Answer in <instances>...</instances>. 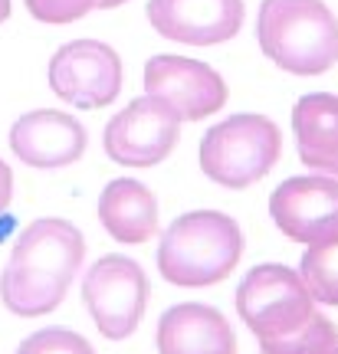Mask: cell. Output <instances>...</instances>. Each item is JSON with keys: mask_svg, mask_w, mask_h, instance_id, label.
<instances>
[{"mask_svg": "<svg viewBox=\"0 0 338 354\" xmlns=\"http://www.w3.org/2000/svg\"><path fill=\"white\" fill-rule=\"evenodd\" d=\"M82 259L86 240L75 223L60 216L33 220L17 236L10 259L0 272V299L20 318L50 315L63 305Z\"/></svg>", "mask_w": 338, "mask_h": 354, "instance_id": "6da1fadb", "label": "cell"}, {"mask_svg": "<svg viewBox=\"0 0 338 354\" xmlns=\"http://www.w3.org/2000/svg\"><path fill=\"white\" fill-rule=\"evenodd\" d=\"M256 39L292 76H322L338 63V20L322 0H263Z\"/></svg>", "mask_w": 338, "mask_h": 354, "instance_id": "7a4b0ae2", "label": "cell"}, {"mask_svg": "<svg viewBox=\"0 0 338 354\" xmlns=\"http://www.w3.org/2000/svg\"><path fill=\"white\" fill-rule=\"evenodd\" d=\"M243 256V233L233 216L220 210H190L164 230L158 269L168 282L201 289L226 279Z\"/></svg>", "mask_w": 338, "mask_h": 354, "instance_id": "3957f363", "label": "cell"}, {"mask_svg": "<svg viewBox=\"0 0 338 354\" xmlns=\"http://www.w3.org/2000/svg\"><path fill=\"white\" fill-rule=\"evenodd\" d=\"M283 154V135L266 115H230L204 135L201 171L226 190H243L263 180Z\"/></svg>", "mask_w": 338, "mask_h": 354, "instance_id": "277c9868", "label": "cell"}, {"mask_svg": "<svg viewBox=\"0 0 338 354\" xmlns=\"http://www.w3.org/2000/svg\"><path fill=\"white\" fill-rule=\"evenodd\" d=\"M237 312L247 328L260 338H286L299 331L315 312V299L296 269L279 263L256 266L237 289Z\"/></svg>", "mask_w": 338, "mask_h": 354, "instance_id": "5b68a950", "label": "cell"}, {"mask_svg": "<svg viewBox=\"0 0 338 354\" xmlns=\"http://www.w3.org/2000/svg\"><path fill=\"white\" fill-rule=\"evenodd\" d=\"M82 302L96 328L109 342H122L138 328L148 305V279L145 269L128 256H102L89 266L82 279Z\"/></svg>", "mask_w": 338, "mask_h": 354, "instance_id": "8992f818", "label": "cell"}, {"mask_svg": "<svg viewBox=\"0 0 338 354\" xmlns=\"http://www.w3.org/2000/svg\"><path fill=\"white\" fill-rule=\"evenodd\" d=\"M181 138V118L158 95H138L128 102L112 122L105 125L102 145L115 165L125 167H154L175 151Z\"/></svg>", "mask_w": 338, "mask_h": 354, "instance_id": "52a82bcc", "label": "cell"}, {"mask_svg": "<svg viewBox=\"0 0 338 354\" xmlns=\"http://www.w3.org/2000/svg\"><path fill=\"white\" fill-rule=\"evenodd\" d=\"M125 66L102 39H73L53 53L50 88L75 109H105L118 99Z\"/></svg>", "mask_w": 338, "mask_h": 354, "instance_id": "ba28073f", "label": "cell"}, {"mask_svg": "<svg viewBox=\"0 0 338 354\" xmlns=\"http://www.w3.org/2000/svg\"><path fill=\"white\" fill-rule=\"evenodd\" d=\"M269 216L289 240L319 246L338 236V180L335 177H289L269 197Z\"/></svg>", "mask_w": 338, "mask_h": 354, "instance_id": "9c48e42d", "label": "cell"}, {"mask_svg": "<svg viewBox=\"0 0 338 354\" xmlns=\"http://www.w3.org/2000/svg\"><path fill=\"white\" fill-rule=\"evenodd\" d=\"M145 92L164 99L181 122H201L226 105L220 73L188 56H154L145 63Z\"/></svg>", "mask_w": 338, "mask_h": 354, "instance_id": "30bf717a", "label": "cell"}, {"mask_svg": "<svg viewBox=\"0 0 338 354\" xmlns=\"http://www.w3.org/2000/svg\"><path fill=\"white\" fill-rule=\"evenodd\" d=\"M7 141L20 165L56 171V167L75 165L86 154L89 135L75 115L56 112V109H37L13 122Z\"/></svg>", "mask_w": 338, "mask_h": 354, "instance_id": "8fae6325", "label": "cell"}, {"mask_svg": "<svg viewBox=\"0 0 338 354\" xmlns=\"http://www.w3.org/2000/svg\"><path fill=\"white\" fill-rule=\"evenodd\" d=\"M154 33L188 46H217L240 33L243 0H148Z\"/></svg>", "mask_w": 338, "mask_h": 354, "instance_id": "7c38bea8", "label": "cell"}, {"mask_svg": "<svg viewBox=\"0 0 338 354\" xmlns=\"http://www.w3.org/2000/svg\"><path fill=\"white\" fill-rule=\"evenodd\" d=\"M161 354H237V335L217 308L184 302L168 308L158 322Z\"/></svg>", "mask_w": 338, "mask_h": 354, "instance_id": "4fadbf2b", "label": "cell"}, {"mask_svg": "<svg viewBox=\"0 0 338 354\" xmlns=\"http://www.w3.org/2000/svg\"><path fill=\"white\" fill-rule=\"evenodd\" d=\"M292 135L305 167L338 180V95L309 92L292 109Z\"/></svg>", "mask_w": 338, "mask_h": 354, "instance_id": "5bb4252c", "label": "cell"}, {"mask_svg": "<svg viewBox=\"0 0 338 354\" xmlns=\"http://www.w3.org/2000/svg\"><path fill=\"white\" fill-rule=\"evenodd\" d=\"M99 223L115 243H148L158 230V201L141 180H109L99 194Z\"/></svg>", "mask_w": 338, "mask_h": 354, "instance_id": "9a60e30c", "label": "cell"}, {"mask_svg": "<svg viewBox=\"0 0 338 354\" xmlns=\"http://www.w3.org/2000/svg\"><path fill=\"white\" fill-rule=\"evenodd\" d=\"M299 276L315 302L338 305V236L305 250L299 263Z\"/></svg>", "mask_w": 338, "mask_h": 354, "instance_id": "2e32d148", "label": "cell"}, {"mask_svg": "<svg viewBox=\"0 0 338 354\" xmlns=\"http://www.w3.org/2000/svg\"><path fill=\"white\" fill-rule=\"evenodd\" d=\"M338 344V331L326 315L312 312V318L302 325L299 331H292L286 338H269L260 342L263 354H332Z\"/></svg>", "mask_w": 338, "mask_h": 354, "instance_id": "e0dca14e", "label": "cell"}, {"mask_svg": "<svg viewBox=\"0 0 338 354\" xmlns=\"http://www.w3.org/2000/svg\"><path fill=\"white\" fill-rule=\"evenodd\" d=\"M17 354H96V348L69 328H39L20 342Z\"/></svg>", "mask_w": 338, "mask_h": 354, "instance_id": "ac0fdd59", "label": "cell"}, {"mask_svg": "<svg viewBox=\"0 0 338 354\" xmlns=\"http://www.w3.org/2000/svg\"><path fill=\"white\" fill-rule=\"evenodd\" d=\"M26 10L33 20L50 26H63L73 20H82L86 13H92L99 7V0H24Z\"/></svg>", "mask_w": 338, "mask_h": 354, "instance_id": "d6986e66", "label": "cell"}, {"mask_svg": "<svg viewBox=\"0 0 338 354\" xmlns=\"http://www.w3.org/2000/svg\"><path fill=\"white\" fill-rule=\"evenodd\" d=\"M10 197H13V171H10V165L0 158V214L10 207Z\"/></svg>", "mask_w": 338, "mask_h": 354, "instance_id": "ffe728a7", "label": "cell"}, {"mask_svg": "<svg viewBox=\"0 0 338 354\" xmlns=\"http://www.w3.org/2000/svg\"><path fill=\"white\" fill-rule=\"evenodd\" d=\"M125 0H99V10H112V7H122Z\"/></svg>", "mask_w": 338, "mask_h": 354, "instance_id": "44dd1931", "label": "cell"}, {"mask_svg": "<svg viewBox=\"0 0 338 354\" xmlns=\"http://www.w3.org/2000/svg\"><path fill=\"white\" fill-rule=\"evenodd\" d=\"M10 17V0H0V24Z\"/></svg>", "mask_w": 338, "mask_h": 354, "instance_id": "7402d4cb", "label": "cell"}, {"mask_svg": "<svg viewBox=\"0 0 338 354\" xmlns=\"http://www.w3.org/2000/svg\"><path fill=\"white\" fill-rule=\"evenodd\" d=\"M332 354H338V344H335V351H332Z\"/></svg>", "mask_w": 338, "mask_h": 354, "instance_id": "603a6c76", "label": "cell"}]
</instances>
